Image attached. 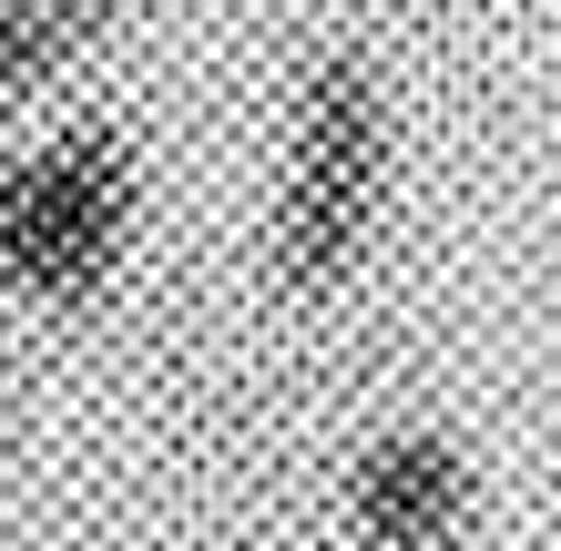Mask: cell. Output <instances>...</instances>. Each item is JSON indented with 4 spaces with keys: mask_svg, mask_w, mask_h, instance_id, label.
<instances>
[{
    "mask_svg": "<svg viewBox=\"0 0 561 551\" xmlns=\"http://www.w3.org/2000/svg\"><path fill=\"white\" fill-rule=\"evenodd\" d=\"M144 215V164L113 123H61L31 153H0V286L21 307L82 317L113 297Z\"/></svg>",
    "mask_w": 561,
    "mask_h": 551,
    "instance_id": "obj_2",
    "label": "cell"
},
{
    "mask_svg": "<svg viewBox=\"0 0 561 551\" xmlns=\"http://www.w3.org/2000/svg\"><path fill=\"white\" fill-rule=\"evenodd\" d=\"M61 61H72V51H61V31H51L42 0H0V123H11Z\"/></svg>",
    "mask_w": 561,
    "mask_h": 551,
    "instance_id": "obj_4",
    "label": "cell"
},
{
    "mask_svg": "<svg viewBox=\"0 0 561 551\" xmlns=\"http://www.w3.org/2000/svg\"><path fill=\"white\" fill-rule=\"evenodd\" d=\"M42 11H51V31H61V51H92L123 11H134V0H42Z\"/></svg>",
    "mask_w": 561,
    "mask_h": 551,
    "instance_id": "obj_5",
    "label": "cell"
},
{
    "mask_svg": "<svg viewBox=\"0 0 561 551\" xmlns=\"http://www.w3.org/2000/svg\"><path fill=\"white\" fill-rule=\"evenodd\" d=\"M388 164H399L388 82L357 51H327L296 82L286 174H276V215H266V255H276L286 297H337L368 266L378 215H388Z\"/></svg>",
    "mask_w": 561,
    "mask_h": 551,
    "instance_id": "obj_1",
    "label": "cell"
},
{
    "mask_svg": "<svg viewBox=\"0 0 561 551\" xmlns=\"http://www.w3.org/2000/svg\"><path fill=\"white\" fill-rule=\"evenodd\" d=\"M470 521V460L439 429H388L347 470V531L368 551H449Z\"/></svg>",
    "mask_w": 561,
    "mask_h": 551,
    "instance_id": "obj_3",
    "label": "cell"
}]
</instances>
